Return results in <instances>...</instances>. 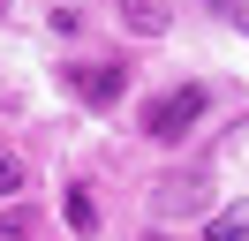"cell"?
Returning a JSON list of instances; mask_svg holds the SVG:
<instances>
[{
	"label": "cell",
	"mask_w": 249,
	"mask_h": 241,
	"mask_svg": "<svg viewBox=\"0 0 249 241\" xmlns=\"http://www.w3.org/2000/svg\"><path fill=\"white\" fill-rule=\"evenodd\" d=\"M212 8L227 15V23H242V38H249V8H242V0H212Z\"/></svg>",
	"instance_id": "obj_9"
},
{
	"label": "cell",
	"mask_w": 249,
	"mask_h": 241,
	"mask_svg": "<svg viewBox=\"0 0 249 241\" xmlns=\"http://www.w3.org/2000/svg\"><path fill=\"white\" fill-rule=\"evenodd\" d=\"M31 234V219H23V211H8V219H0V241H23Z\"/></svg>",
	"instance_id": "obj_8"
},
{
	"label": "cell",
	"mask_w": 249,
	"mask_h": 241,
	"mask_svg": "<svg viewBox=\"0 0 249 241\" xmlns=\"http://www.w3.org/2000/svg\"><path fill=\"white\" fill-rule=\"evenodd\" d=\"M204 113H212V90H204V83H181V90H159V98L143 105V136H151V143H181V136L196 128Z\"/></svg>",
	"instance_id": "obj_1"
},
{
	"label": "cell",
	"mask_w": 249,
	"mask_h": 241,
	"mask_svg": "<svg viewBox=\"0 0 249 241\" xmlns=\"http://www.w3.org/2000/svg\"><path fill=\"white\" fill-rule=\"evenodd\" d=\"M61 75L83 105H121L128 98V60H68Z\"/></svg>",
	"instance_id": "obj_3"
},
{
	"label": "cell",
	"mask_w": 249,
	"mask_h": 241,
	"mask_svg": "<svg viewBox=\"0 0 249 241\" xmlns=\"http://www.w3.org/2000/svg\"><path fill=\"white\" fill-rule=\"evenodd\" d=\"M0 8H8V0H0Z\"/></svg>",
	"instance_id": "obj_10"
},
{
	"label": "cell",
	"mask_w": 249,
	"mask_h": 241,
	"mask_svg": "<svg viewBox=\"0 0 249 241\" xmlns=\"http://www.w3.org/2000/svg\"><path fill=\"white\" fill-rule=\"evenodd\" d=\"M151 241H159V234H151Z\"/></svg>",
	"instance_id": "obj_11"
},
{
	"label": "cell",
	"mask_w": 249,
	"mask_h": 241,
	"mask_svg": "<svg viewBox=\"0 0 249 241\" xmlns=\"http://www.w3.org/2000/svg\"><path fill=\"white\" fill-rule=\"evenodd\" d=\"M113 8H121V23L136 38H166L174 30V0H113Z\"/></svg>",
	"instance_id": "obj_4"
},
{
	"label": "cell",
	"mask_w": 249,
	"mask_h": 241,
	"mask_svg": "<svg viewBox=\"0 0 249 241\" xmlns=\"http://www.w3.org/2000/svg\"><path fill=\"white\" fill-rule=\"evenodd\" d=\"M61 219L76 226V234H98V204H91L83 189H68V196H61Z\"/></svg>",
	"instance_id": "obj_5"
},
{
	"label": "cell",
	"mask_w": 249,
	"mask_h": 241,
	"mask_svg": "<svg viewBox=\"0 0 249 241\" xmlns=\"http://www.w3.org/2000/svg\"><path fill=\"white\" fill-rule=\"evenodd\" d=\"M212 241H249V204L242 211H219V219H212Z\"/></svg>",
	"instance_id": "obj_6"
},
{
	"label": "cell",
	"mask_w": 249,
	"mask_h": 241,
	"mask_svg": "<svg viewBox=\"0 0 249 241\" xmlns=\"http://www.w3.org/2000/svg\"><path fill=\"white\" fill-rule=\"evenodd\" d=\"M0 196H23V158H8V151H0Z\"/></svg>",
	"instance_id": "obj_7"
},
{
	"label": "cell",
	"mask_w": 249,
	"mask_h": 241,
	"mask_svg": "<svg viewBox=\"0 0 249 241\" xmlns=\"http://www.w3.org/2000/svg\"><path fill=\"white\" fill-rule=\"evenodd\" d=\"M204 211H212V173H204V166H189V173H166L151 189V219H204Z\"/></svg>",
	"instance_id": "obj_2"
}]
</instances>
